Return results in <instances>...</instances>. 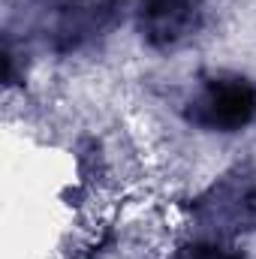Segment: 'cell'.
<instances>
[{"instance_id":"3957f363","label":"cell","mask_w":256,"mask_h":259,"mask_svg":"<svg viewBox=\"0 0 256 259\" xmlns=\"http://www.w3.org/2000/svg\"><path fill=\"white\" fill-rule=\"evenodd\" d=\"M172 259H241L235 250H226L220 244H208V241H196V244H184Z\"/></svg>"},{"instance_id":"7a4b0ae2","label":"cell","mask_w":256,"mask_h":259,"mask_svg":"<svg viewBox=\"0 0 256 259\" xmlns=\"http://www.w3.org/2000/svg\"><path fill=\"white\" fill-rule=\"evenodd\" d=\"M199 27V0H142L139 30L154 49L175 46Z\"/></svg>"},{"instance_id":"6da1fadb","label":"cell","mask_w":256,"mask_h":259,"mask_svg":"<svg viewBox=\"0 0 256 259\" xmlns=\"http://www.w3.org/2000/svg\"><path fill=\"white\" fill-rule=\"evenodd\" d=\"M187 121L208 133H238L256 121V84L241 75H217L190 100Z\"/></svg>"}]
</instances>
